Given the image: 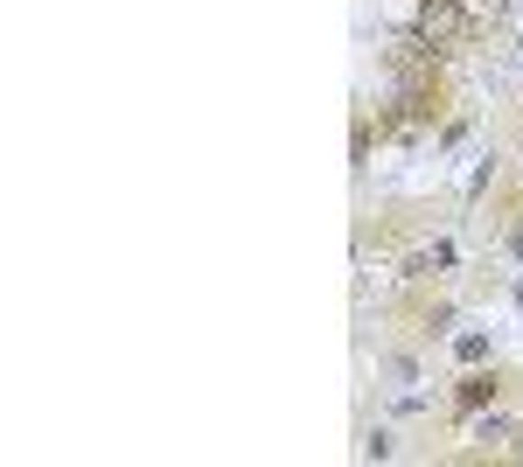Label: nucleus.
Here are the masks:
<instances>
[{
	"mask_svg": "<svg viewBox=\"0 0 523 467\" xmlns=\"http://www.w3.org/2000/svg\"><path fill=\"white\" fill-rule=\"evenodd\" d=\"M517 300H523V286H517Z\"/></svg>",
	"mask_w": 523,
	"mask_h": 467,
	"instance_id": "obj_3",
	"label": "nucleus"
},
{
	"mask_svg": "<svg viewBox=\"0 0 523 467\" xmlns=\"http://www.w3.org/2000/svg\"><path fill=\"white\" fill-rule=\"evenodd\" d=\"M426 28H433V35H454V28H461V7H454V0H426Z\"/></svg>",
	"mask_w": 523,
	"mask_h": 467,
	"instance_id": "obj_1",
	"label": "nucleus"
},
{
	"mask_svg": "<svg viewBox=\"0 0 523 467\" xmlns=\"http://www.w3.org/2000/svg\"><path fill=\"white\" fill-rule=\"evenodd\" d=\"M454 349H461V363H482V356H489V335H461Z\"/></svg>",
	"mask_w": 523,
	"mask_h": 467,
	"instance_id": "obj_2",
	"label": "nucleus"
}]
</instances>
